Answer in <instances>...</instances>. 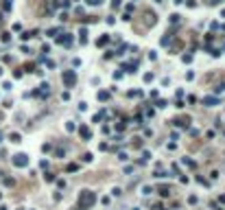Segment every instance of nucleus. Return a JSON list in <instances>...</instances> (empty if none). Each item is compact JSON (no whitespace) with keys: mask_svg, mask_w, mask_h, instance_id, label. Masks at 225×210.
I'll return each mask as SVG.
<instances>
[{"mask_svg":"<svg viewBox=\"0 0 225 210\" xmlns=\"http://www.w3.org/2000/svg\"><path fill=\"white\" fill-rule=\"evenodd\" d=\"M114 79H116V81L122 79V72H120V70H116V72H114Z\"/></svg>","mask_w":225,"mask_h":210,"instance_id":"31","label":"nucleus"},{"mask_svg":"<svg viewBox=\"0 0 225 210\" xmlns=\"http://www.w3.org/2000/svg\"><path fill=\"white\" fill-rule=\"evenodd\" d=\"M11 162H13L15 167L24 169V167H29V156H26V153H15V156L11 158Z\"/></svg>","mask_w":225,"mask_h":210,"instance_id":"3","label":"nucleus"},{"mask_svg":"<svg viewBox=\"0 0 225 210\" xmlns=\"http://www.w3.org/2000/svg\"><path fill=\"white\" fill-rule=\"evenodd\" d=\"M61 81H64L66 88H75V83H77V72H75V70H64Z\"/></svg>","mask_w":225,"mask_h":210,"instance_id":"2","label":"nucleus"},{"mask_svg":"<svg viewBox=\"0 0 225 210\" xmlns=\"http://www.w3.org/2000/svg\"><path fill=\"white\" fill-rule=\"evenodd\" d=\"M50 149H53V145H48V142H44V145H42V151H44V153L50 151Z\"/></svg>","mask_w":225,"mask_h":210,"instance_id":"23","label":"nucleus"},{"mask_svg":"<svg viewBox=\"0 0 225 210\" xmlns=\"http://www.w3.org/2000/svg\"><path fill=\"white\" fill-rule=\"evenodd\" d=\"M96 203V195H94L92 190H81V195H79V203H77V208L79 210H90Z\"/></svg>","mask_w":225,"mask_h":210,"instance_id":"1","label":"nucleus"},{"mask_svg":"<svg viewBox=\"0 0 225 210\" xmlns=\"http://www.w3.org/2000/svg\"><path fill=\"white\" fill-rule=\"evenodd\" d=\"M0 72H2V68H0Z\"/></svg>","mask_w":225,"mask_h":210,"instance_id":"37","label":"nucleus"},{"mask_svg":"<svg viewBox=\"0 0 225 210\" xmlns=\"http://www.w3.org/2000/svg\"><path fill=\"white\" fill-rule=\"evenodd\" d=\"M144 81H147V83H151V81H153V72H147V75H144Z\"/></svg>","mask_w":225,"mask_h":210,"instance_id":"22","label":"nucleus"},{"mask_svg":"<svg viewBox=\"0 0 225 210\" xmlns=\"http://www.w3.org/2000/svg\"><path fill=\"white\" fill-rule=\"evenodd\" d=\"M166 35H168V33H166ZM168 44H171V35H168V37H162V46H168Z\"/></svg>","mask_w":225,"mask_h":210,"instance_id":"19","label":"nucleus"},{"mask_svg":"<svg viewBox=\"0 0 225 210\" xmlns=\"http://www.w3.org/2000/svg\"><path fill=\"white\" fill-rule=\"evenodd\" d=\"M66 129H68V131H75L77 127H75V123H68V125H66Z\"/></svg>","mask_w":225,"mask_h":210,"instance_id":"29","label":"nucleus"},{"mask_svg":"<svg viewBox=\"0 0 225 210\" xmlns=\"http://www.w3.org/2000/svg\"><path fill=\"white\" fill-rule=\"evenodd\" d=\"M0 210H7V208H4V206H2V208H0Z\"/></svg>","mask_w":225,"mask_h":210,"instance_id":"34","label":"nucleus"},{"mask_svg":"<svg viewBox=\"0 0 225 210\" xmlns=\"http://www.w3.org/2000/svg\"><path fill=\"white\" fill-rule=\"evenodd\" d=\"M55 156H57V158H64V156H66V149H57V151H55Z\"/></svg>","mask_w":225,"mask_h":210,"instance_id":"20","label":"nucleus"},{"mask_svg":"<svg viewBox=\"0 0 225 210\" xmlns=\"http://www.w3.org/2000/svg\"><path fill=\"white\" fill-rule=\"evenodd\" d=\"M120 4H122V0H111V7L114 9H120Z\"/></svg>","mask_w":225,"mask_h":210,"instance_id":"18","label":"nucleus"},{"mask_svg":"<svg viewBox=\"0 0 225 210\" xmlns=\"http://www.w3.org/2000/svg\"><path fill=\"white\" fill-rule=\"evenodd\" d=\"M160 195L162 197H168V195H171V188H168V186H160Z\"/></svg>","mask_w":225,"mask_h":210,"instance_id":"12","label":"nucleus"},{"mask_svg":"<svg viewBox=\"0 0 225 210\" xmlns=\"http://www.w3.org/2000/svg\"><path fill=\"white\" fill-rule=\"evenodd\" d=\"M221 101H218L216 96H203V105H208V107H214V105H218Z\"/></svg>","mask_w":225,"mask_h":210,"instance_id":"7","label":"nucleus"},{"mask_svg":"<svg viewBox=\"0 0 225 210\" xmlns=\"http://www.w3.org/2000/svg\"><path fill=\"white\" fill-rule=\"evenodd\" d=\"M107 44H109V35H107V33H105V35H101L98 40H96V46H107Z\"/></svg>","mask_w":225,"mask_h":210,"instance_id":"9","label":"nucleus"},{"mask_svg":"<svg viewBox=\"0 0 225 210\" xmlns=\"http://www.w3.org/2000/svg\"><path fill=\"white\" fill-rule=\"evenodd\" d=\"M218 201H221V203H225V195H221V197H218Z\"/></svg>","mask_w":225,"mask_h":210,"instance_id":"33","label":"nucleus"},{"mask_svg":"<svg viewBox=\"0 0 225 210\" xmlns=\"http://www.w3.org/2000/svg\"><path fill=\"white\" fill-rule=\"evenodd\" d=\"M101 2H103V0H88L90 7H96V4H101Z\"/></svg>","mask_w":225,"mask_h":210,"instance_id":"26","label":"nucleus"},{"mask_svg":"<svg viewBox=\"0 0 225 210\" xmlns=\"http://www.w3.org/2000/svg\"><path fill=\"white\" fill-rule=\"evenodd\" d=\"M33 94H35V96H48L50 94V85L48 83H42V85H39V90H35Z\"/></svg>","mask_w":225,"mask_h":210,"instance_id":"4","label":"nucleus"},{"mask_svg":"<svg viewBox=\"0 0 225 210\" xmlns=\"http://www.w3.org/2000/svg\"><path fill=\"white\" fill-rule=\"evenodd\" d=\"M9 138H11V142H20V134H11Z\"/></svg>","mask_w":225,"mask_h":210,"instance_id":"25","label":"nucleus"},{"mask_svg":"<svg viewBox=\"0 0 225 210\" xmlns=\"http://www.w3.org/2000/svg\"><path fill=\"white\" fill-rule=\"evenodd\" d=\"M44 180H46V182H55V175H53V173H48V171H46V173H44Z\"/></svg>","mask_w":225,"mask_h":210,"instance_id":"14","label":"nucleus"},{"mask_svg":"<svg viewBox=\"0 0 225 210\" xmlns=\"http://www.w3.org/2000/svg\"><path fill=\"white\" fill-rule=\"evenodd\" d=\"M118 160H120V162H125V160H127V153H125V151H118Z\"/></svg>","mask_w":225,"mask_h":210,"instance_id":"21","label":"nucleus"},{"mask_svg":"<svg viewBox=\"0 0 225 210\" xmlns=\"http://www.w3.org/2000/svg\"><path fill=\"white\" fill-rule=\"evenodd\" d=\"M57 44H61V46H70V44H72V35H70V33H64L61 37H57Z\"/></svg>","mask_w":225,"mask_h":210,"instance_id":"5","label":"nucleus"},{"mask_svg":"<svg viewBox=\"0 0 225 210\" xmlns=\"http://www.w3.org/2000/svg\"><path fill=\"white\" fill-rule=\"evenodd\" d=\"M81 160H83V162H92V153H83Z\"/></svg>","mask_w":225,"mask_h":210,"instance_id":"17","label":"nucleus"},{"mask_svg":"<svg viewBox=\"0 0 225 210\" xmlns=\"http://www.w3.org/2000/svg\"><path fill=\"white\" fill-rule=\"evenodd\" d=\"M151 193H153V186L144 184V186H142V195H151Z\"/></svg>","mask_w":225,"mask_h":210,"instance_id":"13","label":"nucleus"},{"mask_svg":"<svg viewBox=\"0 0 225 210\" xmlns=\"http://www.w3.org/2000/svg\"><path fill=\"white\" fill-rule=\"evenodd\" d=\"M184 164H186V167H195V162H192V160H188V158H184Z\"/></svg>","mask_w":225,"mask_h":210,"instance_id":"28","label":"nucleus"},{"mask_svg":"<svg viewBox=\"0 0 225 210\" xmlns=\"http://www.w3.org/2000/svg\"><path fill=\"white\" fill-rule=\"evenodd\" d=\"M0 175H2V171H0Z\"/></svg>","mask_w":225,"mask_h":210,"instance_id":"36","label":"nucleus"},{"mask_svg":"<svg viewBox=\"0 0 225 210\" xmlns=\"http://www.w3.org/2000/svg\"><path fill=\"white\" fill-rule=\"evenodd\" d=\"M79 136H81L83 140H90V138H92V131H90V127L81 125V127H79Z\"/></svg>","mask_w":225,"mask_h":210,"instance_id":"6","label":"nucleus"},{"mask_svg":"<svg viewBox=\"0 0 225 210\" xmlns=\"http://www.w3.org/2000/svg\"><path fill=\"white\" fill-rule=\"evenodd\" d=\"M214 92H225V81H223V83H218V85L214 88Z\"/></svg>","mask_w":225,"mask_h":210,"instance_id":"16","label":"nucleus"},{"mask_svg":"<svg viewBox=\"0 0 225 210\" xmlns=\"http://www.w3.org/2000/svg\"><path fill=\"white\" fill-rule=\"evenodd\" d=\"M155 2H162V0H155Z\"/></svg>","mask_w":225,"mask_h":210,"instance_id":"35","label":"nucleus"},{"mask_svg":"<svg viewBox=\"0 0 225 210\" xmlns=\"http://www.w3.org/2000/svg\"><path fill=\"white\" fill-rule=\"evenodd\" d=\"M175 125H179V127H188V125H190V118H188V116H186V118H177Z\"/></svg>","mask_w":225,"mask_h":210,"instance_id":"11","label":"nucleus"},{"mask_svg":"<svg viewBox=\"0 0 225 210\" xmlns=\"http://www.w3.org/2000/svg\"><path fill=\"white\" fill-rule=\"evenodd\" d=\"M122 70H127V72H136V70H138V62H131V64H122Z\"/></svg>","mask_w":225,"mask_h":210,"instance_id":"8","label":"nucleus"},{"mask_svg":"<svg viewBox=\"0 0 225 210\" xmlns=\"http://www.w3.org/2000/svg\"><path fill=\"white\" fill-rule=\"evenodd\" d=\"M79 167H77V164H68V167H66V171H68V173H75V171H77Z\"/></svg>","mask_w":225,"mask_h":210,"instance_id":"15","label":"nucleus"},{"mask_svg":"<svg viewBox=\"0 0 225 210\" xmlns=\"http://www.w3.org/2000/svg\"><path fill=\"white\" fill-rule=\"evenodd\" d=\"M11 9V0H4V11H9Z\"/></svg>","mask_w":225,"mask_h":210,"instance_id":"32","label":"nucleus"},{"mask_svg":"<svg viewBox=\"0 0 225 210\" xmlns=\"http://www.w3.org/2000/svg\"><path fill=\"white\" fill-rule=\"evenodd\" d=\"M177 22H179V15L173 13V15H171V24H177Z\"/></svg>","mask_w":225,"mask_h":210,"instance_id":"24","label":"nucleus"},{"mask_svg":"<svg viewBox=\"0 0 225 210\" xmlns=\"http://www.w3.org/2000/svg\"><path fill=\"white\" fill-rule=\"evenodd\" d=\"M4 186H13V180H11V177H4Z\"/></svg>","mask_w":225,"mask_h":210,"instance_id":"30","label":"nucleus"},{"mask_svg":"<svg viewBox=\"0 0 225 210\" xmlns=\"http://www.w3.org/2000/svg\"><path fill=\"white\" fill-rule=\"evenodd\" d=\"M182 59H184V64H190V62H192V55H184Z\"/></svg>","mask_w":225,"mask_h":210,"instance_id":"27","label":"nucleus"},{"mask_svg":"<svg viewBox=\"0 0 225 210\" xmlns=\"http://www.w3.org/2000/svg\"><path fill=\"white\" fill-rule=\"evenodd\" d=\"M109 92H105V90H101V92H96V98H98V101H109Z\"/></svg>","mask_w":225,"mask_h":210,"instance_id":"10","label":"nucleus"}]
</instances>
